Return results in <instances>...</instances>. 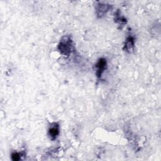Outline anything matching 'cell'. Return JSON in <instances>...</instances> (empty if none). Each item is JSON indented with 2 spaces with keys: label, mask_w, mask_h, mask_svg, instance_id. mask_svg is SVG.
<instances>
[{
  "label": "cell",
  "mask_w": 161,
  "mask_h": 161,
  "mask_svg": "<svg viewBox=\"0 0 161 161\" xmlns=\"http://www.w3.org/2000/svg\"><path fill=\"white\" fill-rule=\"evenodd\" d=\"M58 49L63 55L69 56L70 55L73 50V43L70 36L65 35L62 38L58 43Z\"/></svg>",
  "instance_id": "obj_1"
},
{
  "label": "cell",
  "mask_w": 161,
  "mask_h": 161,
  "mask_svg": "<svg viewBox=\"0 0 161 161\" xmlns=\"http://www.w3.org/2000/svg\"><path fill=\"white\" fill-rule=\"evenodd\" d=\"M107 66V62L104 58H100L96 64L95 65V68H96V74L97 77H101L103 73L106 69Z\"/></svg>",
  "instance_id": "obj_2"
},
{
  "label": "cell",
  "mask_w": 161,
  "mask_h": 161,
  "mask_svg": "<svg viewBox=\"0 0 161 161\" xmlns=\"http://www.w3.org/2000/svg\"><path fill=\"white\" fill-rule=\"evenodd\" d=\"M48 135L51 140H55L59 135V125L57 123H52L48 128Z\"/></svg>",
  "instance_id": "obj_3"
},
{
  "label": "cell",
  "mask_w": 161,
  "mask_h": 161,
  "mask_svg": "<svg viewBox=\"0 0 161 161\" xmlns=\"http://www.w3.org/2000/svg\"><path fill=\"white\" fill-rule=\"evenodd\" d=\"M135 47V39L132 36H128L125 41L124 50L127 52L131 53L133 52Z\"/></svg>",
  "instance_id": "obj_4"
},
{
  "label": "cell",
  "mask_w": 161,
  "mask_h": 161,
  "mask_svg": "<svg viewBox=\"0 0 161 161\" xmlns=\"http://www.w3.org/2000/svg\"><path fill=\"white\" fill-rule=\"evenodd\" d=\"M110 8V6L106 4H102L101 3L98 4L96 7V13L97 15L99 17H102L104 16V14H106L109 9Z\"/></svg>",
  "instance_id": "obj_5"
},
{
  "label": "cell",
  "mask_w": 161,
  "mask_h": 161,
  "mask_svg": "<svg viewBox=\"0 0 161 161\" xmlns=\"http://www.w3.org/2000/svg\"><path fill=\"white\" fill-rule=\"evenodd\" d=\"M22 156H25V155L23 153H17V152H13L11 154V158L13 160H19L21 159Z\"/></svg>",
  "instance_id": "obj_6"
},
{
  "label": "cell",
  "mask_w": 161,
  "mask_h": 161,
  "mask_svg": "<svg viewBox=\"0 0 161 161\" xmlns=\"http://www.w3.org/2000/svg\"><path fill=\"white\" fill-rule=\"evenodd\" d=\"M115 20H116V22H119L121 25H123V24H124V23H125L126 22V19L124 18L123 17H121L119 14V15H118V14L116 15V18H115Z\"/></svg>",
  "instance_id": "obj_7"
}]
</instances>
